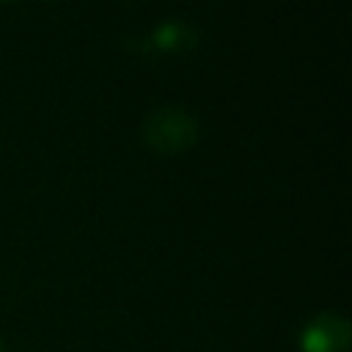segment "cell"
I'll list each match as a JSON object with an SVG mask.
<instances>
[{
	"label": "cell",
	"instance_id": "6da1fadb",
	"mask_svg": "<svg viewBox=\"0 0 352 352\" xmlns=\"http://www.w3.org/2000/svg\"><path fill=\"white\" fill-rule=\"evenodd\" d=\"M143 138L148 140V146L173 154V151H184L187 146L195 143L198 138V124L195 118L184 110V107H154L146 121H143Z\"/></svg>",
	"mask_w": 352,
	"mask_h": 352
},
{
	"label": "cell",
	"instance_id": "7a4b0ae2",
	"mask_svg": "<svg viewBox=\"0 0 352 352\" xmlns=\"http://www.w3.org/2000/svg\"><path fill=\"white\" fill-rule=\"evenodd\" d=\"M302 352H344L349 346V324L336 314H322L302 327Z\"/></svg>",
	"mask_w": 352,
	"mask_h": 352
},
{
	"label": "cell",
	"instance_id": "3957f363",
	"mask_svg": "<svg viewBox=\"0 0 352 352\" xmlns=\"http://www.w3.org/2000/svg\"><path fill=\"white\" fill-rule=\"evenodd\" d=\"M151 44L154 50H182V47L195 44V30L184 22H162L151 33Z\"/></svg>",
	"mask_w": 352,
	"mask_h": 352
},
{
	"label": "cell",
	"instance_id": "277c9868",
	"mask_svg": "<svg viewBox=\"0 0 352 352\" xmlns=\"http://www.w3.org/2000/svg\"><path fill=\"white\" fill-rule=\"evenodd\" d=\"M0 352H6V346H3V344H0Z\"/></svg>",
	"mask_w": 352,
	"mask_h": 352
}]
</instances>
